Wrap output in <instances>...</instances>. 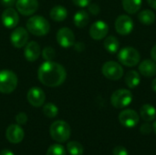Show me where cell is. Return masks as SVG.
<instances>
[{
	"mask_svg": "<svg viewBox=\"0 0 156 155\" xmlns=\"http://www.w3.org/2000/svg\"><path fill=\"white\" fill-rule=\"evenodd\" d=\"M67 149L70 155H82L84 149L79 142H70L67 145Z\"/></svg>",
	"mask_w": 156,
	"mask_h": 155,
	"instance_id": "cell-26",
	"label": "cell"
},
{
	"mask_svg": "<svg viewBox=\"0 0 156 155\" xmlns=\"http://www.w3.org/2000/svg\"><path fill=\"white\" fill-rule=\"evenodd\" d=\"M16 121L18 125H24L27 122V116L25 112H19L16 116Z\"/></svg>",
	"mask_w": 156,
	"mask_h": 155,
	"instance_id": "cell-30",
	"label": "cell"
},
{
	"mask_svg": "<svg viewBox=\"0 0 156 155\" xmlns=\"http://www.w3.org/2000/svg\"><path fill=\"white\" fill-rule=\"evenodd\" d=\"M115 29L117 33L122 36L129 35L133 29V21L127 15H121L115 21Z\"/></svg>",
	"mask_w": 156,
	"mask_h": 155,
	"instance_id": "cell-10",
	"label": "cell"
},
{
	"mask_svg": "<svg viewBox=\"0 0 156 155\" xmlns=\"http://www.w3.org/2000/svg\"><path fill=\"white\" fill-rule=\"evenodd\" d=\"M41 54H42V58L46 61H51V60H53L55 58L56 51L52 47H46L41 51Z\"/></svg>",
	"mask_w": 156,
	"mask_h": 155,
	"instance_id": "cell-29",
	"label": "cell"
},
{
	"mask_svg": "<svg viewBox=\"0 0 156 155\" xmlns=\"http://www.w3.org/2000/svg\"><path fill=\"white\" fill-rule=\"evenodd\" d=\"M153 129H154V132H155V134H156V121L154 122V125H153Z\"/></svg>",
	"mask_w": 156,
	"mask_h": 155,
	"instance_id": "cell-41",
	"label": "cell"
},
{
	"mask_svg": "<svg viewBox=\"0 0 156 155\" xmlns=\"http://www.w3.org/2000/svg\"><path fill=\"white\" fill-rule=\"evenodd\" d=\"M140 121L139 114L131 109L122 111L119 114V122L125 128H133L135 127Z\"/></svg>",
	"mask_w": 156,
	"mask_h": 155,
	"instance_id": "cell-8",
	"label": "cell"
},
{
	"mask_svg": "<svg viewBox=\"0 0 156 155\" xmlns=\"http://www.w3.org/2000/svg\"><path fill=\"white\" fill-rule=\"evenodd\" d=\"M17 76L15 72L3 69L0 70V92L9 94L13 92L17 86Z\"/></svg>",
	"mask_w": 156,
	"mask_h": 155,
	"instance_id": "cell-4",
	"label": "cell"
},
{
	"mask_svg": "<svg viewBox=\"0 0 156 155\" xmlns=\"http://www.w3.org/2000/svg\"><path fill=\"white\" fill-rule=\"evenodd\" d=\"M141 81L140 74L136 70H130L125 76V84L130 89H135Z\"/></svg>",
	"mask_w": 156,
	"mask_h": 155,
	"instance_id": "cell-24",
	"label": "cell"
},
{
	"mask_svg": "<svg viewBox=\"0 0 156 155\" xmlns=\"http://www.w3.org/2000/svg\"><path fill=\"white\" fill-rule=\"evenodd\" d=\"M47 155H66V151L62 145L53 144L48 148Z\"/></svg>",
	"mask_w": 156,
	"mask_h": 155,
	"instance_id": "cell-28",
	"label": "cell"
},
{
	"mask_svg": "<svg viewBox=\"0 0 156 155\" xmlns=\"http://www.w3.org/2000/svg\"><path fill=\"white\" fill-rule=\"evenodd\" d=\"M43 113L48 118H55L58 113V109L54 103H47L43 106Z\"/></svg>",
	"mask_w": 156,
	"mask_h": 155,
	"instance_id": "cell-27",
	"label": "cell"
},
{
	"mask_svg": "<svg viewBox=\"0 0 156 155\" xmlns=\"http://www.w3.org/2000/svg\"><path fill=\"white\" fill-rule=\"evenodd\" d=\"M0 155H15L10 150H7V149H4L3 151H1Z\"/></svg>",
	"mask_w": 156,
	"mask_h": 155,
	"instance_id": "cell-38",
	"label": "cell"
},
{
	"mask_svg": "<svg viewBox=\"0 0 156 155\" xmlns=\"http://www.w3.org/2000/svg\"><path fill=\"white\" fill-rule=\"evenodd\" d=\"M140 115L144 121L150 122L156 118L155 108L151 104H144L140 109Z\"/></svg>",
	"mask_w": 156,
	"mask_h": 155,
	"instance_id": "cell-20",
	"label": "cell"
},
{
	"mask_svg": "<svg viewBox=\"0 0 156 155\" xmlns=\"http://www.w3.org/2000/svg\"><path fill=\"white\" fill-rule=\"evenodd\" d=\"M1 21L5 27L9 29L15 28L19 22V16L17 11L13 7H6L2 13Z\"/></svg>",
	"mask_w": 156,
	"mask_h": 155,
	"instance_id": "cell-11",
	"label": "cell"
},
{
	"mask_svg": "<svg viewBox=\"0 0 156 155\" xmlns=\"http://www.w3.org/2000/svg\"><path fill=\"white\" fill-rule=\"evenodd\" d=\"M109 32V26L102 20L94 22L90 27V36L95 40H101L104 38Z\"/></svg>",
	"mask_w": 156,
	"mask_h": 155,
	"instance_id": "cell-15",
	"label": "cell"
},
{
	"mask_svg": "<svg viewBox=\"0 0 156 155\" xmlns=\"http://www.w3.org/2000/svg\"><path fill=\"white\" fill-rule=\"evenodd\" d=\"M103 76L111 80H118L123 75L122 67L115 61H107L101 68Z\"/></svg>",
	"mask_w": 156,
	"mask_h": 155,
	"instance_id": "cell-7",
	"label": "cell"
},
{
	"mask_svg": "<svg viewBox=\"0 0 156 155\" xmlns=\"http://www.w3.org/2000/svg\"><path fill=\"white\" fill-rule=\"evenodd\" d=\"M37 78L43 85L55 88L66 80L67 71L62 65L53 60L45 61L38 68Z\"/></svg>",
	"mask_w": 156,
	"mask_h": 155,
	"instance_id": "cell-1",
	"label": "cell"
},
{
	"mask_svg": "<svg viewBox=\"0 0 156 155\" xmlns=\"http://www.w3.org/2000/svg\"><path fill=\"white\" fill-rule=\"evenodd\" d=\"M5 137L11 143H19L24 139V131L18 124H11L6 129Z\"/></svg>",
	"mask_w": 156,
	"mask_h": 155,
	"instance_id": "cell-16",
	"label": "cell"
},
{
	"mask_svg": "<svg viewBox=\"0 0 156 155\" xmlns=\"http://www.w3.org/2000/svg\"><path fill=\"white\" fill-rule=\"evenodd\" d=\"M112 154L113 155H129V153L127 151V149L122 145L116 146L113 151H112Z\"/></svg>",
	"mask_w": 156,
	"mask_h": 155,
	"instance_id": "cell-31",
	"label": "cell"
},
{
	"mask_svg": "<svg viewBox=\"0 0 156 155\" xmlns=\"http://www.w3.org/2000/svg\"><path fill=\"white\" fill-rule=\"evenodd\" d=\"M133 101V94L130 90L121 89L115 90L111 97V103L116 109H122L131 104Z\"/></svg>",
	"mask_w": 156,
	"mask_h": 155,
	"instance_id": "cell-6",
	"label": "cell"
},
{
	"mask_svg": "<svg viewBox=\"0 0 156 155\" xmlns=\"http://www.w3.org/2000/svg\"><path fill=\"white\" fill-rule=\"evenodd\" d=\"M90 1L91 0H72L74 5H76L77 6H80V7L88 6L90 4Z\"/></svg>",
	"mask_w": 156,
	"mask_h": 155,
	"instance_id": "cell-33",
	"label": "cell"
},
{
	"mask_svg": "<svg viewBox=\"0 0 156 155\" xmlns=\"http://www.w3.org/2000/svg\"><path fill=\"white\" fill-rule=\"evenodd\" d=\"M49 133L51 138L56 142L64 143L70 137V126L64 121H56L50 125Z\"/></svg>",
	"mask_w": 156,
	"mask_h": 155,
	"instance_id": "cell-3",
	"label": "cell"
},
{
	"mask_svg": "<svg viewBox=\"0 0 156 155\" xmlns=\"http://www.w3.org/2000/svg\"><path fill=\"white\" fill-rule=\"evenodd\" d=\"M104 48L110 54H114L119 51L120 48V42L118 38L114 36H109L104 40Z\"/></svg>",
	"mask_w": 156,
	"mask_h": 155,
	"instance_id": "cell-21",
	"label": "cell"
},
{
	"mask_svg": "<svg viewBox=\"0 0 156 155\" xmlns=\"http://www.w3.org/2000/svg\"><path fill=\"white\" fill-rule=\"evenodd\" d=\"M139 72L146 78H152L156 75L155 61L151 59H145L139 65Z\"/></svg>",
	"mask_w": 156,
	"mask_h": 155,
	"instance_id": "cell-18",
	"label": "cell"
},
{
	"mask_svg": "<svg viewBox=\"0 0 156 155\" xmlns=\"http://www.w3.org/2000/svg\"><path fill=\"white\" fill-rule=\"evenodd\" d=\"M74 48H75V49H76L78 52H81V51L85 48L84 44H83V43H80V42H78V43L74 44Z\"/></svg>",
	"mask_w": 156,
	"mask_h": 155,
	"instance_id": "cell-36",
	"label": "cell"
},
{
	"mask_svg": "<svg viewBox=\"0 0 156 155\" xmlns=\"http://www.w3.org/2000/svg\"><path fill=\"white\" fill-rule=\"evenodd\" d=\"M73 21L74 24L77 27L82 28L84 26H86L90 21V16L88 12H86L85 10H80L78 11L73 17Z\"/></svg>",
	"mask_w": 156,
	"mask_h": 155,
	"instance_id": "cell-23",
	"label": "cell"
},
{
	"mask_svg": "<svg viewBox=\"0 0 156 155\" xmlns=\"http://www.w3.org/2000/svg\"><path fill=\"white\" fill-rule=\"evenodd\" d=\"M143 0H122L123 9L128 14H135L142 7Z\"/></svg>",
	"mask_w": 156,
	"mask_h": 155,
	"instance_id": "cell-22",
	"label": "cell"
},
{
	"mask_svg": "<svg viewBox=\"0 0 156 155\" xmlns=\"http://www.w3.org/2000/svg\"><path fill=\"white\" fill-rule=\"evenodd\" d=\"M0 2L5 7H12L16 4V0H0Z\"/></svg>",
	"mask_w": 156,
	"mask_h": 155,
	"instance_id": "cell-35",
	"label": "cell"
},
{
	"mask_svg": "<svg viewBox=\"0 0 156 155\" xmlns=\"http://www.w3.org/2000/svg\"><path fill=\"white\" fill-rule=\"evenodd\" d=\"M10 41L16 48L25 47L28 41V31L22 26L15 28L10 36Z\"/></svg>",
	"mask_w": 156,
	"mask_h": 155,
	"instance_id": "cell-12",
	"label": "cell"
},
{
	"mask_svg": "<svg viewBox=\"0 0 156 155\" xmlns=\"http://www.w3.org/2000/svg\"><path fill=\"white\" fill-rule=\"evenodd\" d=\"M151 57H152L153 60L156 62V45L153 47V48L151 50Z\"/></svg>",
	"mask_w": 156,
	"mask_h": 155,
	"instance_id": "cell-37",
	"label": "cell"
},
{
	"mask_svg": "<svg viewBox=\"0 0 156 155\" xmlns=\"http://www.w3.org/2000/svg\"><path fill=\"white\" fill-rule=\"evenodd\" d=\"M40 53H41L40 47L36 41H30L27 43V45L25 46L24 55L27 61L30 62L36 61L39 58Z\"/></svg>",
	"mask_w": 156,
	"mask_h": 155,
	"instance_id": "cell-17",
	"label": "cell"
},
{
	"mask_svg": "<svg viewBox=\"0 0 156 155\" xmlns=\"http://www.w3.org/2000/svg\"><path fill=\"white\" fill-rule=\"evenodd\" d=\"M27 99L29 104L34 107H41L46 100V95L43 90L38 87H32L27 94Z\"/></svg>",
	"mask_w": 156,
	"mask_h": 155,
	"instance_id": "cell-14",
	"label": "cell"
},
{
	"mask_svg": "<svg viewBox=\"0 0 156 155\" xmlns=\"http://www.w3.org/2000/svg\"><path fill=\"white\" fill-rule=\"evenodd\" d=\"M57 42L60 47L68 48L75 44V35L69 27H61L57 32Z\"/></svg>",
	"mask_w": 156,
	"mask_h": 155,
	"instance_id": "cell-9",
	"label": "cell"
},
{
	"mask_svg": "<svg viewBox=\"0 0 156 155\" xmlns=\"http://www.w3.org/2000/svg\"><path fill=\"white\" fill-rule=\"evenodd\" d=\"M49 16L52 20H54L56 22H62L67 18L68 11L62 5H56L50 10Z\"/></svg>",
	"mask_w": 156,
	"mask_h": 155,
	"instance_id": "cell-19",
	"label": "cell"
},
{
	"mask_svg": "<svg viewBox=\"0 0 156 155\" xmlns=\"http://www.w3.org/2000/svg\"><path fill=\"white\" fill-rule=\"evenodd\" d=\"M27 30L34 36L43 37L49 32L50 24L41 16H33L27 21Z\"/></svg>",
	"mask_w": 156,
	"mask_h": 155,
	"instance_id": "cell-2",
	"label": "cell"
},
{
	"mask_svg": "<svg viewBox=\"0 0 156 155\" xmlns=\"http://www.w3.org/2000/svg\"><path fill=\"white\" fill-rule=\"evenodd\" d=\"M152 131V127L149 123H144L143 124V126L141 127V132L144 133V134H148L150 133Z\"/></svg>",
	"mask_w": 156,
	"mask_h": 155,
	"instance_id": "cell-34",
	"label": "cell"
},
{
	"mask_svg": "<svg viewBox=\"0 0 156 155\" xmlns=\"http://www.w3.org/2000/svg\"><path fill=\"white\" fill-rule=\"evenodd\" d=\"M118 59L119 61L129 68L136 66L141 59L140 53L137 49L132 47H126L122 48L118 53Z\"/></svg>",
	"mask_w": 156,
	"mask_h": 155,
	"instance_id": "cell-5",
	"label": "cell"
},
{
	"mask_svg": "<svg viewBox=\"0 0 156 155\" xmlns=\"http://www.w3.org/2000/svg\"><path fill=\"white\" fill-rule=\"evenodd\" d=\"M147 1H148V4L150 5V6L156 10V0H147Z\"/></svg>",
	"mask_w": 156,
	"mask_h": 155,
	"instance_id": "cell-39",
	"label": "cell"
},
{
	"mask_svg": "<svg viewBox=\"0 0 156 155\" xmlns=\"http://www.w3.org/2000/svg\"><path fill=\"white\" fill-rule=\"evenodd\" d=\"M100 11H101L100 6H99L97 4L92 3V4H90V5H89V12H90L91 15L97 16V15L100 13Z\"/></svg>",
	"mask_w": 156,
	"mask_h": 155,
	"instance_id": "cell-32",
	"label": "cell"
},
{
	"mask_svg": "<svg viewBox=\"0 0 156 155\" xmlns=\"http://www.w3.org/2000/svg\"><path fill=\"white\" fill-rule=\"evenodd\" d=\"M16 8L23 16H31L38 8L37 0H16Z\"/></svg>",
	"mask_w": 156,
	"mask_h": 155,
	"instance_id": "cell-13",
	"label": "cell"
},
{
	"mask_svg": "<svg viewBox=\"0 0 156 155\" xmlns=\"http://www.w3.org/2000/svg\"><path fill=\"white\" fill-rule=\"evenodd\" d=\"M152 89H153V90L156 92V78L153 80V82H152Z\"/></svg>",
	"mask_w": 156,
	"mask_h": 155,
	"instance_id": "cell-40",
	"label": "cell"
},
{
	"mask_svg": "<svg viewBox=\"0 0 156 155\" xmlns=\"http://www.w3.org/2000/svg\"><path fill=\"white\" fill-rule=\"evenodd\" d=\"M138 19L142 24L150 26L153 25L155 21V14L150 9H144L139 13Z\"/></svg>",
	"mask_w": 156,
	"mask_h": 155,
	"instance_id": "cell-25",
	"label": "cell"
}]
</instances>
